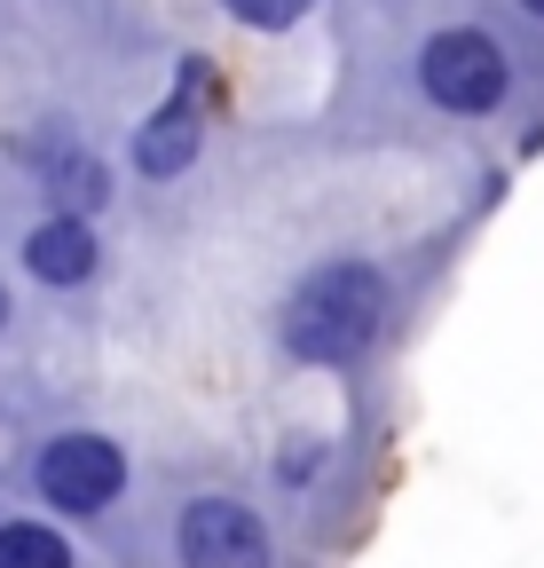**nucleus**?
I'll return each mask as SVG.
<instances>
[{
  "label": "nucleus",
  "instance_id": "nucleus-1",
  "mask_svg": "<svg viewBox=\"0 0 544 568\" xmlns=\"http://www.w3.org/2000/svg\"><path fill=\"white\" fill-rule=\"evenodd\" d=\"M394 324V276L371 253L308 261L277 301V355L292 372H356L379 355Z\"/></svg>",
  "mask_w": 544,
  "mask_h": 568
},
{
  "label": "nucleus",
  "instance_id": "nucleus-2",
  "mask_svg": "<svg viewBox=\"0 0 544 568\" xmlns=\"http://www.w3.org/2000/svg\"><path fill=\"white\" fill-rule=\"evenodd\" d=\"M411 88L434 119H465V126H482L513 103L521 88V71H513V48L490 32V24H434L419 32L411 48Z\"/></svg>",
  "mask_w": 544,
  "mask_h": 568
},
{
  "label": "nucleus",
  "instance_id": "nucleus-3",
  "mask_svg": "<svg viewBox=\"0 0 544 568\" xmlns=\"http://www.w3.org/2000/svg\"><path fill=\"white\" fill-rule=\"evenodd\" d=\"M24 481H32V506H48V521L72 529V521H103L119 506L134 481V458L111 426H48L32 443Z\"/></svg>",
  "mask_w": 544,
  "mask_h": 568
},
{
  "label": "nucleus",
  "instance_id": "nucleus-4",
  "mask_svg": "<svg viewBox=\"0 0 544 568\" xmlns=\"http://www.w3.org/2000/svg\"><path fill=\"white\" fill-rule=\"evenodd\" d=\"M206 126H214V55H182L166 95L126 126V174L143 190L182 182L197 159H206Z\"/></svg>",
  "mask_w": 544,
  "mask_h": 568
},
{
  "label": "nucleus",
  "instance_id": "nucleus-5",
  "mask_svg": "<svg viewBox=\"0 0 544 568\" xmlns=\"http://www.w3.org/2000/svg\"><path fill=\"white\" fill-rule=\"evenodd\" d=\"M174 568H277V529L245 489H197L174 506Z\"/></svg>",
  "mask_w": 544,
  "mask_h": 568
},
{
  "label": "nucleus",
  "instance_id": "nucleus-6",
  "mask_svg": "<svg viewBox=\"0 0 544 568\" xmlns=\"http://www.w3.org/2000/svg\"><path fill=\"white\" fill-rule=\"evenodd\" d=\"M17 268H24V284H40V293L80 301V293L103 284L111 245H103V230L88 222V213H32V222L17 230Z\"/></svg>",
  "mask_w": 544,
  "mask_h": 568
},
{
  "label": "nucleus",
  "instance_id": "nucleus-7",
  "mask_svg": "<svg viewBox=\"0 0 544 568\" xmlns=\"http://www.w3.org/2000/svg\"><path fill=\"white\" fill-rule=\"evenodd\" d=\"M17 159L32 166L48 213H88V222H95V213L119 197V174L88 151L80 134H63V126H55V134H24V142H17Z\"/></svg>",
  "mask_w": 544,
  "mask_h": 568
},
{
  "label": "nucleus",
  "instance_id": "nucleus-8",
  "mask_svg": "<svg viewBox=\"0 0 544 568\" xmlns=\"http://www.w3.org/2000/svg\"><path fill=\"white\" fill-rule=\"evenodd\" d=\"M0 568H80V545L48 514H0Z\"/></svg>",
  "mask_w": 544,
  "mask_h": 568
},
{
  "label": "nucleus",
  "instance_id": "nucleus-9",
  "mask_svg": "<svg viewBox=\"0 0 544 568\" xmlns=\"http://www.w3.org/2000/svg\"><path fill=\"white\" fill-rule=\"evenodd\" d=\"M316 9H324V0H222V17H229L237 32H268V40H277V32H300Z\"/></svg>",
  "mask_w": 544,
  "mask_h": 568
},
{
  "label": "nucleus",
  "instance_id": "nucleus-10",
  "mask_svg": "<svg viewBox=\"0 0 544 568\" xmlns=\"http://www.w3.org/2000/svg\"><path fill=\"white\" fill-rule=\"evenodd\" d=\"M316 466H324V450H316V443H308V450L292 443V450L277 458V481H285V489H300V481H316Z\"/></svg>",
  "mask_w": 544,
  "mask_h": 568
},
{
  "label": "nucleus",
  "instance_id": "nucleus-11",
  "mask_svg": "<svg viewBox=\"0 0 544 568\" xmlns=\"http://www.w3.org/2000/svg\"><path fill=\"white\" fill-rule=\"evenodd\" d=\"M9 332H17V284L0 276V339H9Z\"/></svg>",
  "mask_w": 544,
  "mask_h": 568
},
{
  "label": "nucleus",
  "instance_id": "nucleus-12",
  "mask_svg": "<svg viewBox=\"0 0 544 568\" xmlns=\"http://www.w3.org/2000/svg\"><path fill=\"white\" fill-rule=\"evenodd\" d=\"M513 9H521V17H536V24H544V0H513Z\"/></svg>",
  "mask_w": 544,
  "mask_h": 568
}]
</instances>
